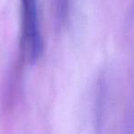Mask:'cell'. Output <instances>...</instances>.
Instances as JSON below:
<instances>
[{
  "label": "cell",
  "instance_id": "obj_1",
  "mask_svg": "<svg viewBox=\"0 0 134 134\" xmlns=\"http://www.w3.org/2000/svg\"><path fill=\"white\" fill-rule=\"evenodd\" d=\"M20 47L27 61L36 63L43 53V38L39 18L38 0H20Z\"/></svg>",
  "mask_w": 134,
  "mask_h": 134
},
{
  "label": "cell",
  "instance_id": "obj_2",
  "mask_svg": "<svg viewBox=\"0 0 134 134\" xmlns=\"http://www.w3.org/2000/svg\"><path fill=\"white\" fill-rule=\"evenodd\" d=\"M54 3L58 11V18L60 19V20H63L66 18L67 12H68L69 0H54Z\"/></svg>",
  "mask_w": 134,
  "mask_h": 134
}]
</instances>
